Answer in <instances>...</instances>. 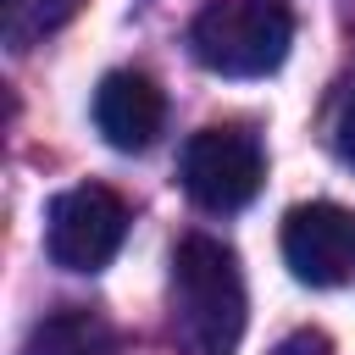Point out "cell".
<instances>
[{"instance_id":"5b68a950","label":"cell","mask_w":355,"mask_h":355,"mask_svg":"<svg viewBox=\"0 0 355 355\" xmlns=\"http://www.w3.org/2000/svg\"><path fill=\"white\" fill-rule=\"evenodd\" d=\"M283 261L311 288H338L355 277V211L333 200L294 205L283 216Z\"/></svg>"},{"instance_id":"ba28073f","label":"cell","mask_w":355,"mask_h":355,"mask_svg":"<svg viewBox=\"0 0 355 355\" xmlns=\"http://www.w3.org/2000/svg\"><path fill=\"white\" fill-rule=\"evenodd\" d=\"M0 11H6V39H11L17 50H28V44L44 39L50 28H61V22L78 11V0H0Z\"/></svg>"},{"instance_id":"7a4b0ae2","label":"cell","mask_w":355,"mask_h":355,"mask_svg":"<svg viewBox=\"0 0 355 355\" xmlns=\"http://www.w3.org/2000/svg\"><path fill=\"white\" fill-rule=\"evenodd\" d=\"M294 44V11L283 0H205L189 50L216 78H266Z\"/></svg>"},{"instance_id":"3957f363","label":"cell","mask_w":355,"mask_h":355,"mask_svg":"<svg viewBox=\"0 0 355 355\" xmlns=\"http://www.w3.org/2000/svg\"><path fill=\"white\" fill-rule=\"evenodd\" d=\"M128 239V205L100 189V183H78L67 194H55L50 222H44V250L55 266L67 272H100Z\"/></svg>"},{"instance_id":"277c9868","label":"cell","mask_w":355,"mask_h":355,"mask_svg":"<svg viewBox=\"0 0 355 355\" xmlns=\"http://www.w3.org/2000/svg\"><path fill=\"white\" fill-rule=\"evenodd\" d=\"M261 144L239 128H205L183 144V189L205 211H239L261 194Z\"/></svg>"},{"instance_id":"9c48e42d","label":"cell","mask_w":355,"mask_h":355,"mask_svg":"<svg viewBox=\"0 0 355 355\" xmlns=\"http://www.w3.org/2000/svg\"><path fill=\"white\" fill-rule=\"evenodd\" d=\"M333 150H338V161L344 166H355V94L338 105V116H333Z\"/></svg>"},{"instance_id":"8992f818","label":"cell","mask_w":355,"mask_h":355,"mask_svg":"<svg viewBox=\"0 0 355 355\" xmlns=\"http://www.w3.org/2000/svg\"><path fill=\"white\" fill-rule=\"evenodd\" d=\"M166 122V100L144 72H105L94 89V128L111 150H150Z\"/></svg>"},{"instance_id":"6da1fadb","label":"cell","mask_w":355,"mask_h":355,"mask_svg":"<svg viewBox=\"0 0 355 355\" xmlns=\"http://www.w3.org/2000/svg\"><path fill=\"white\" fill-rule=\"evenodd\" d=\"M244 338V272L239 255L189 233L172 250V344L178 355H239Z\"/></svg>"},{"instance_id":"30bf717a","label":"cell","mask_w":355,"mask_h":355,"mask_svg":"<svg viewBox=\"0 0 355 355\" xmlns=\"http://www.w3.org/2000/svg\"><path fill=\"white\" fill-rule=\"evenodd\" d=\"M272 355H333V344H327V333H316V327H300V333H288Z\"/></svg>"},{"instance_id":"52a82bcc","label":"cell","mask_w":355,"mask_h":355,"mask_svg":"<svg viewBox=\"0 0 355 355\" xmlns=\"http://www.w3.org/2000/svg\"><path fill=\"white\" fill-rule=\"evenodd\" d=\"M111 344H116V333L105 327V316L83 311V305H61L28 327L17 355H111Z\"/></svg>"}]
</instances>
